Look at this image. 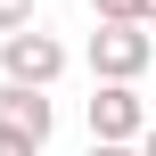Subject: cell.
I'll return each mask as SVG.
<instances>
[{"label": "cell", "instance_id": "cell-8", "mask_svg": "<svg viewBox=\"0 0 156 156\" xmlns=\"http://www.w3.org/2000/svg\"><path fill=\"white\" fill-rule=\"evenodd\" d=\"M90 156H140V148H99V140H90Z\"/></svg>", "mask_w": 156, "mask_h": 156}, {"label": "cell", "instance_id": "cell-1", "mask_svg": "<svg viewBox=\"0 0 156 156\" xmlns=\"http://www.w3.org/2000/svg\"><path fill=\"white\" fill-rule=\"evenodd\" d=\"M156 123H148V107H140V90L132 82H99L90 90V140L99 148H140Z\"/></svg>", "mask_w": 156, "mask_h": 156}, {"label": "cell", "instance_id": "cell-7", "mask_svg": "<svg viewBox=\"0 0 156 156\" xmlns=\"http://www.w3.org/2000/svg\"><path fill=\"white\" fill-rule=\"evenodd\" d=\"M0 156H41L33 140H16V132H0Z\"/></svg>", "mask_w": 156, "mask_h": 156}, {"label": "cell", "instance_id": "cell-6", "mask_svg": "<svg viewBox=\"0 0 156 156\" xmlns=\"http://www.w3.org/2000/svg\"><path fill=\"white\" fill-rule=\"evenodd\" d=\"M16 33H33V0H0V41H16Z\"/></svg>", "mask_w": 156, "mask_h": 156}, {"label": "cell", "instance_id": "cell-4", "mask_svg": "<svg viewBox=\"0 0 156 156\" xmlns=\"http://www.w3.org/2000/svg\"><path fill=\"white\" fill-rule=\"evenodd\" d=\"M49 123H58V107L41 99V90H25V82H0V132H16V140H49Z\"/></svg>", "mask_w": 156, "mask_h": 156}, {"label": "cell", "instance_id": "cell-9", "mask_svg": "<svg viewBox=\"0 0 156 156\" xmlns=\"http://www.w3.org/2000/svg\"><path fill=\"white\" fill-rule=\"evenodd\" d=\"M140 156H156V132H148V140H140Z\"/></svg>", "mask_w": 156, "mask_h": 156}, {"label": "cell", "instance_id": "cell-3", "mask_svg": "<svg viewBox=\"0 0 156 156\" xmlns=\"http://www.w3.org/2000/svg\"><path fill=\"white\" fill-rule=\"evenodd\" d=\"M0 74H8V82H25V90H49V82L66 74V41L33 25V33H16V41H0Z\"/></svg>", "mask_w": 156, "mask_h": 156}, {"label": "cell", "instance_id": "cell-2", "mask_svg": "<svg viewBox=\"0 0 156 156\" xmlns=\"http://www.w3.org/2000/svg\"><path fill=\"white\" fill-rule=\"evenodd\" d=\"M148 58H156L148 25H99V33H90V74H99V82H140Z\"/></svg>", "mask_w": 156, "mask_h": 156}, {"label": "cell", "instance_id": "cell-5", "mask_svg": "<svg viewBox=\"0 0 156 156\" xmlns=\"http://www.w3.org/2000/svg\"><path fill=\"white\" fill-rule=\"evenodd\" d=\"M99 25H148V0H90Z\"/></svg>", "mask_w": 156, "mask_h": 156}, {"label": "cell", "instance_id": "cell-10", "mask_svg": "<svg viewBox=\"0 0 156 156\" xmlns=\"http://www.w3.org/2000/svg\"><path fill=\"white\" fill-rule=\"evenodd\" d=\"M148 25H156V0H148Z\"/></svg>", "mask_w": 156, "mask_h": 156}]
</instances>
